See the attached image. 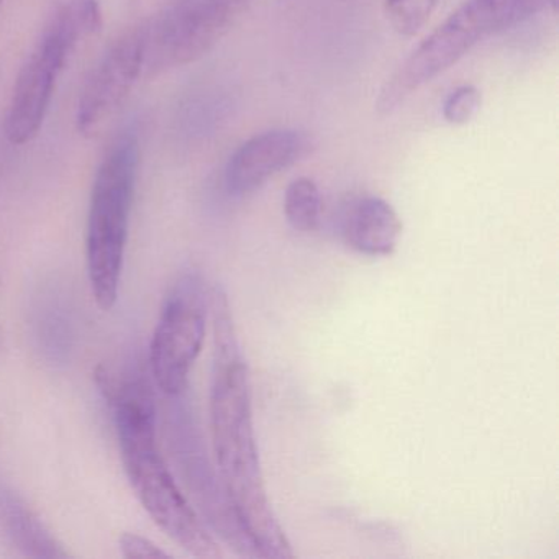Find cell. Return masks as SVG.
Returning <instances> with one entry per match:
<instances>
[{"label":"cell","mask_w":559,"mask_h":559,"mask_svg":"<svg viewBox=\"0 0 559 559\" xmlns=\"http://www.w3.org/2000/svg\"><path fill=\"white\" fill-rule=\"evenodd\" d=\"M214 358L211 433L215 467L258 558H293L287 536L267 499L254 433L250 369L241 353L227 293L211 289Z\"/></svg>","instance_id":"cell-1"},{"label":"cell","mask_w":559,"mask_h":559,"mask_svg":"<svg viewBox=\"0 0 559 559\" xmlns=\"http://www.w3.org/2000/svg\"><path fill=\"white\" fill-rule=\"evenodd\" d=\"M104 397L112 405L127 477L153 522L195 558H221L212 533L179 489L156 443V412L143 384L97 374Z\"/></svg>","instance_id":"cell-2"},{"label":"cell","mask_w":559,"mask_h":559,"mask_svg":"<svg viewBox=\"0 0 559 559\" xmlns=\"http://www.w3.org/2000/svg\"><path fill=\"white\" fill-rule=\"evenodd\" d=\"M549 8L556 11L558 0H466L385 81L376 100L379 116L397 110L412 94L450 70L484 38L509 31Z\"/></svg>","instance_id":"cell-3"},{"label":"cell","mask_w":559,"mask_h":559,"mask_svg":"<svg viewBox=\"0 0 559 559\" xmlns=\"http://www.w3.org/2000/svg\"><path fill=\"white\" fill-rule=\"evenodd\" d=\"M139 162V139L133 132H123L104 156L94 178L86 263L94 300L104 312L112 310L119 299Z\"/></svg>","instance_id":"cell-4"},{"label":"cell","mask_w":559,"mask_h":559,"mask_svg":"<svg viewBox=\"0 0 559 559\" xmlns=\"http://www.w3.org/2000/svg\"><path fill=\"white\" fill-rule=\"evenodd\" d=\"M100 28L99 0H68L55 11L15 81L5 119V136L12 145H27L40 133L58 78L81 41L99 34Z\"/></svg>","instance_id":"cell-5"},{"label":"cell","mask_w":559,"mask_h":559,"mask_svg":"<svg viewBox=\"0 0 559 559\" xmlns=\"http://www.w3.org/2000/svg\"><path fill=\"white\" fill-rule=\"evenodd\" d=\"M211 316V289L188 273L173 287L150 345V368L163 394L181 397L201 355Z\"/></svg>","instance_id":"cell-6"},{"label":"cell","mask_w":559,"mask_h":559,"mask_svg":"<svg viewBox=\"0 0 559 559\" xmlns=\"http://www.w3.org/2000/svg\"><path fill=\"white\" fill-rule=\"evenodd\" d=\"M253 0H179L146 40L153 70L185 67L207 55L231 31Z\"/></svg>","instance_id":"cell-7"},{"label":"cell","mask_w":559,"mask_h":559,"mask_svg":"<svg viewBox=\"0 0 559 559\" xmlns=\"http://www.w3.org/2000/svg\"><path fill=\"white\" fill-rule=\"evenodd\" d=\"M148 31L127 32L106 51L81 93L78 103V130L96 133L126 103L146 63Z\"/></svg>","instance_id":"cell-8"},{"label":"cell","mask_w":559,"mask_h":559,"mask_svg":"<svg viewBox=\"0 0 559 559\" xmlns=\"http://www.w3.org/2000/svg\"><path fill=\"white\" fill-rule=\"evenodd\" d=\"M306 136L296 130H271L245 142L228 159L225 188L234 198H245L306 155Z\"/></svg>","instance_id":"cell-9"},{"label":"cell","mask_w":559,"mask_h":559,"mask_svg":"<svg viewBox=\"0 0 559 559\" xmlns=\"http://www.w3.org/2000/svg\"><path fill=\"white\" fill-rule=\"evenodd\" d=\"M340 238L365 257H389L402 237L401 217L384 199L362 195L346 202L336 218Z\"/></svg>","instance_id":"cell-10"},{"label":"cell","mask_w":559,"mask_h":559,"mask_svg":"<svg viewBox=\"0 0 559 559\" xmlns=\"http://www.w3.org/2000/svg\"><path fill=\"white\" fill-rule=\"evenodd\" d=\"M323 202L319 186L309 178H297L287 186L284 214L296 231L317 230L322 218Z\"/></svg>","instance_id":"cell-11"},{"label":"cell","mask_w":559,"mask_h":559,"mask_svg":"<svg viewBox=\"0 0 559 559\" xmlns=\"http://www.w3.org/2000/svg\"><path fill=\"white\" fill-rule=\"evenodd\" d=\"M440 0H385V15L395 32L405 37L418 34Z\"/></svg>","instance_id":"cell-12"},{"label":"cell","mask_w":559,"mask_h":559,"mask_svg":"<svg viewBox=\"0 0 559 559\" xmlns=\"http://www.w3.org/2000/svg\"><path fill=\"white\" fill-rule=\"evenodd\" d=\"M479 91L474 86H461L454 90L453 93L444 100L443 117L451 126H464L471 122L476 116L477 110L480 109Z\"/></svg>","instance_id":"cell-13"},{"label":"cell","mask_w":559,"mask_h":559,"mask_svg":"<svg viewBox=\"0 0 559 559\" xmlns=\"http://www.w3.org/2000/svg\"><path fill=\"white\" fill-rule=\"evenodd\" d=\"M120 549L122 555L130 559H159L169 558L168 552L163 551L152 539L135 533H123L120 536Z\"/></svg>","instance_id":"cell-14"},{"label":"cell","mask_w":559,"mask_h":559,"mask_svg":"<svg viewBox=\"0 0 559 559\" xmlns=\"http://www.w3.org/2000/svg\"><path fill=\"white\" fill-rule=\"evenodd\" d=\"M0 2H2V0H0Z\"/></svg>","instance_id":"cell-15"}]
</instances>
